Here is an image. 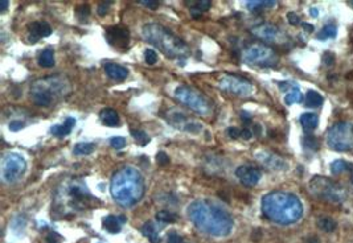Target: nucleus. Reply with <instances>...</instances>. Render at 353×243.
Segmentation results:
<instances>
[{
  "instance_id": "1",
  "label": "nucleus",
  "mask_w": 353,
  "mask_h": 243,
  "mask_svg": "<svg viewBox=\"0 0 353 243\" xmlns=\"http://www.w3.org/2000/svg\"><path fill=\"white\" fill-rule=\"evenodd\" d=\"M187 213L199 230L212 237H227L234 227V219L230 214L209 200L193 201L188 206Z\"/></svg>"
},
{
  "instance_id": "2",
  "label": "nucleus",
  "mask_w": 353,
  "mask_h": 243,
  "mask_svg": "<svg viewBox=\"0 0 353 243\" xmlns=\"http://www.w3.org/2000/svg\"><path fill=\"white\" fill-rule=\"evenodd\" d=\"M263 216L278 225H292L301 219L303 206L297 195L283 191H274L262 198Z\"/></svg>"
},
{
  "instance_id": "3",
  "label": "nucleus",
  "mask_w": 353,
  "mask_h": 243,
  "mask_svg": "<svg viewBox=\"0 0 353 243\" xmlns=\"http://www.w3.org/2000/svg\"><path fill=\"white\" fill-rule=\"evenodd\" d=\"M113 200L123 208H131L138 204L144 193L142 174L134 167H123L114 173L110 184Z\"/></svg>"
},
{
  "instance_id": "4",
  "label": "nucleus",
  "mask_w": 353,
  "mask_h": 243,
  "mask_svg": "<svg viewBox=\"0 0 353 243\" xmlns=\"http://www.w3.org/2000/svg\"><path fill=\"white\" fill-rule=\"evenodd\" d=\"M143 37L151 45H155L167 57L171 58H184L189 54V48L183 40L171 33L163 25L151 23L146 24L142 29Z\"/></svg>"
},
{
  "instance_id": "5",
  "label": "nucleus",
  "mask_w": 353,
  "mask_h": 243,
  "mask_svg": "<svg viewBox=\"0 0 353 243\" xmlns=\"http://www.w3.org/2000/svg\"><path fill=\"white\" fill-rule=\"evenodd\" d=\"M69 83L64 78L47 77L33 83L31 97L33 103L40 107H48L60 97H65L69 93Z\"/></svg>"
},
{
  "instance_id": "6",
  "label": "nucleus",
  "mask_w": 353,
  "mask_h": 243,
  "mask_svg": "<svg viewBox=\"0 0 353 243\" xmlns=\"http://www.w3.org/2000/svg\"><path fill=\"white\" fill-rule=\"evenodd\" d=\"M311 194L318 200L339 204L347 198V192L337 182L332 181L331 178L323 177V176H315L311 178L308 184Z\"/></svg>"
},
{
  "instance_id": "7",
  "label": "nucleus",
  "mask_w": 353,
  "mask_h": 243,
  "mask_svg": "<svg viewBox=\"0 0 353 243\" xmlns=\"http://www.w3.org/2000/svg\"><path fill=\"white\" fill-rule=\"evenodd\" d=\"M328 147L337 152L353 149V124L348 122H340L332 126L326 136Z\"/></svg>"
},
{
  "instance_id": "8",
  "label": "nucleus",
  "mask_w": 353,
  "mask_h": 243,
  "mask_svg": "<svg viewBox=\"0 0 353 243\" xmlns=\"http://www.w3.org/2000/svg\"><path fill=\"white\" fill-rule=\"evenodd\" d=\"M175 97L180 103L200 115H209L212 111L209 100L191 86H179L175 90Z\"/></svg>"
},
{
  "instance_id": "9",
  "label": "nucleus",
  "mask_w": 353,
  "mask_h": 243,
  "mask_svg": "<svg viewBox=\"0 0 353 243\" xmlns=\"http://www.w3.org/2000/svg\"><path fill=\"white\" fill-rule=\"evenodd\" d=\"M26 170V163L22 155H19L16 152H9L5 153L1 159L0 164V174L1 180L7 184L18 181L22 177Z\"/></svg>"
},
{
  "instance_id": "10",
  "label": "nucleus",
  "mask_w": 353,
  "mask_h": 243,
  "mask_svg": "<svg viewBox=\"0 0 353 243\" xmlns=\"http://www.w3.org/2000/svg\"><path fill=\"white\" fill-rule=\"evenodd\" d=\"M242 58L249 65L274 66L278 62V57L271 48L263 44H252L245 49Z\"/></svg>"
},
{
  "instance_id": "11",
  "label": "nucleus",
  "mask_w": 353,
  "mask_h": 243,
  "mask_svg": "<svg viewBox=\"0 0 353 243\" xmlns=\"http://www.w3.org/2000/svg\"><path fill=\"white\" fill-rule=\"evenodd\" d=\"M65 197L68 200L69 208L73 210H81L86 206H92L94 202V197H92L90 192L87 191L85 184L81 181H73L65 187Z\"/></svg>"
},
{
  "instance_id": "12",
  "label": "nucleus",
  "mask_w": 353,
  "mask_h": 243,
  "mask_svg": "<svg viewBox=\"0 0 353 243\" xmlns=\"http://www.w3.org/2000/svg\"><path fill=\"white\" fill-rule=\"evenodd\" d=\"M220 89L224 91H227L230 94L241 97H249L254 93L253 83L249 82L248 79L238 77V75H231V74H225L220 78Z\"/></svg>"
},
{
  "instance_id": "13",
  "label": "nucleus",
  "mask_w": 353,
  "mask_h": 243,
  "mask_svg": "<svg viewBox=\"0 0 353 243\" xmlns=\"http://www.w3.org/2000/svg\"><path fill=\"white\" fill-rule=\"evenodd\" d=\"M168 121L172 126H175L176 128L179 130L187 131V132H193V134H197L200 132L202 126L200 123H197L196 121H192L189 119L187 115H184L183 113H180L177 110H172L168 114Z\"/></svg>"
},
{
  "instance_id": "14",
  "label": "nucleus",
  "mask_w": 353,
  "mask_h": 243,
  "mask_svg": "<svg viewBox=\"0 0 353 243\" xmlns=\"http://www.w3.org/2000/svg\"><path fill=\"white\" fill-rule=\"evenodd\" d=\"M250 32L253 33L255 37H258L259 40H263L266 43H278L282 40L283 35L282 32L277 28L275 25L270 24V23H261V24H257L254 25Z\"/></svg>"
},
{
  "instance_id": "15",
  "label": "nucleus",
  "mask_w": 353,
  "mask_h": 243,
  "mask_svg": "<svg viewBox=\"0 0 353 243\" xmlns=\"http://www.w3.org/2000/svg\"><path fill=\"white\" fill-rule=\"evenodd\" d=\"M106 39L110 45H113L115 48L126 49L130 43V32L122 25L110 26L106 30Z\"/></svg>"
},
{
  "instance_id": "16",
  "label": "nucleus",
  "mask_w": 353,
  "mask_h": 243,
  "mask_svg": "<svg viewBox=\"0 0 353 243\" xmlns=\"http://www.w3.org/2000/svg\"><path fill=\"white\" fill-rule=\"evenodd\" d=\"M235 176L238 177L241 184L246 187H254L261 180V170L253 165H241L235 170Z\"/></svg>"
},
{
  "instance_id": "17",
  "label": "nucleus",
  "mask_w": 353,
  "mask_h": 243,
  "mask_svg": "<svg viewBox=\"0 0 353 243\" xmlns=\"http://www.w3.org/2000/svg\"><path fill=\"white\" fill-rule=\"evenodd\" d=\"M255 157H257V160L261 161L263 167H266L271 170H283L287 168V164L283 159H280L270 152H257Z\"/></svg>"
},
{
  "instance_id": "18",
  "label": "nucleus",
  "mask_w": 353,
  "mask_h": 243,
  "mask_svg": "<svg viewBox=\"0 0 353 243\" xmlns=\"http://www.w3.org/2000/svg\"><path fill=\"white\" fill-rule=\"evenodd\" d=\"M126 222V218L125 216H113V214H109L103 218L102 221V225H103V229L106 231H109L111 234H117L121 231L122 229V225Z\"/></svg>"
},
{
  "instance_id": "19",
  "label": "nucleus",
  "mask_w": 353,
  "mask_h": 243,
  "mask_svg": "<svg viewBox=\"0 0 353 243\" xmlns=\"http://www.w3.org/2000/svg\"><path fill=\"white\" fill-rule=\"evenodd\" d=\"M31 37H35V43L40 37H48L52 35V26L47 22H35L29 25Z\"/></svg>"
},
{
  "instance_id": "20",
  "label": "nucleus",
  "mask_w": 353,
  "mask_h": 243,
  "mask_svg": "<svg viewBox=\"0 0 353 243\" xmlns=\"http://www.w3.org/2000/svg\"><path fill=\"white\" fill-rule=\"evenodd\" d=\"M106 74L109 75L111 79H117V81H122V79L127 78L128 75V70L122 65H118V64H113L109 62L105 65Z\"/></svg>"
},
{
  "instance_id": "21",
  "label": "nucleus",
  "mask_w": 353,
  "mask_h": 243,
  "mask_svg": "<svg viewBox=\"0 0 353 243\" xmlns=\"http://www.w3.org/2000/svg\"><path fill=\"white\" fill-rule=\"evenodd\" d=\"M76 126V119L72 117H68L64 122V124H57L50 128V132L53 135H56L58 138H64L66 135L70 134V131L73 130V127Z\"/></svg>"
},
{
  "instance_id": "22",
  "label": "nucleus",
  "mask_w": 353,
  "mask_h": 243,
  "mask_svg": "<svg viewBox=\"0 0 353 243\" xmlns=\"http://www.w3.org/2000/svg\"><path fill=\"white\" fill-rule=\"evenodd\" d=\"M100 118L105 126H109V127L119 126V115H118V113L114 109H110V107L103 109L101 111Z\"/></svg>"
},
{
  "instance_id": "23",
  "label": "nucleus",
  "mask_w": 353,
  "mask_h": 243,
  "mask_svg": "<svg viewBox=\"0 0 353 243\" xmlns=\"http://www.w3.org/2000/svg\"><path fill=\"white\" fill-rule=\"evenodd\" d=\"M301 126L303 127V130L310 132V131H314L319 124V117L314 113H304L301 115Z\"/></svg>"
},
{
  "instance_id": "24",
  "label": "nucleus",
  "mask_w": 353,
  "mask_h": 243,
  "mask_svg": "<svg viewBox=\"0 0 353 243\" xmlns=\"http://www.w3.org/2000/svg\"><path fill=\"white\" fill-rule=\"evenodd\" d=\"M187 4L191 7V13L193 18H199L201 13L208 11L212 7V1L209 0H201V1H187Z\"/></svg>"
},
{
  "instance_id": "25",
  "label": "nucleus",
  "mask_w": 353,
  "mask_h": 243,
  "mask_svg": "<svg viewBox=\"0 0 353 243\" xmlns=\"http://www.w3.org/2000/svg\"><path fill=\"white\" fill-rule=\"evenodd\" d=\"M305 107L308 109H318L323 104V97L319 94L318 91L308 90L305 94Z\"/></svg>"
},
{
  "instance_id": "26",
  "label": "nucleus",
  "mask_w": 353,
  "mask_h": 243,
  "mask_svg": "<svg viewBox=\"0 0 353 243\" xmlns=\"http://www.w3.org/2000/svg\"><path fill=\"white\" fill-rule=\"evenodd\" d=\"M142 233L144 237H147L151 243H160V235L157 233V229L155 227L152 222H147L144 223L142 227Z\"/></svg>"
},
{
  "instance_id": "27",
  "label": "nucleus",
  "mask_w": 353,
  "mask_h": 243,
  "mask_svg": "<svg viewBox=\"0 0 353 243\" xmlns=\"http://www.w3.org/2000/svg\"><path fill=\"white\" fill-rule=\"evenodd\" d=\"M54 50L52 48L44 49L39 56V65L43 68H52L54 65Z\"/></svg>"
},
{
  "instance_id": "28",
  "label": "nucleus",
  "mask_w": 353,
  "mask_h": 243,
  "mask_svg": "<svg viewBox=\"0 0 353 243\" xmlns=\"http://www.w3.org/2000/svg\"><path fill=\"white\" fill-rule=\"evenodd\" d=\"M275 4H277V1H273V0H252V1H246V8L249 11L255 12V11L274 7Z\"/></svg>"
},
{
  "instance_id": "29",
  "label": "nucleus",
  "mask_w": 353,
  "mask_h": 243,
  "mask_svg": "<svg viewBox=\"0 0 353 243\" xmlns=\"http://www.w3.org/2000/svg\"><path fill=\"white\" fill-rule=\"evenodd\" d=\"M316 225L320 230L326 231V233H331V231H335V229L337 227V223L333 218L328 217V216H323L316 221Z\"/></svg>"
},
{
  "instance_id": "30",
  "label": "nucleus",
  "mask_w": 353,
  "mask_h": 243,
  "mask_svg": "<svg viewBox=\"0 0 353 243\" xmlns=\"http://www.w3.org/2000/svg\"><path fill=\"white\" fill-rule=\"evenodd\" d=\"M347 170H353V164L348 163L345 160H335L331 164V172L333 174H340L344 173Z\"/></svg>"
},
{
  "instance_id": "31",
  "label": "nucleus",
  "mask_w": 353,
  "mask_h": 243,
  "mask_svg": "<svg viewBox=\"0 0 353 243\" xmlns=\"http://www.w3.org/2000/svg\"><path fill=\"white\" fill-rule=\"evenodd\" d=\"M336 36H337V26L333 24H327L323 26V29L318 33V40L335 39Z\"/></svg>"
},
{
  "instance_id": "32",
  "label": "nucleus",
  "mask_w": 353,
  "mask_h": 243,
  "mask_svg": "<svg viewBox=\"0 0 353 243\" xmlns=\"http://www.w3.org/2000/svg\"><path fill=\"white\" fill-rule=\"evenodd\" d=\"M302 99H303V97H302V93L301 90L298 89L297 86H292L288 91V94L284 97V102L286 104H294V103H301Z\"/></svg>"
},
{
  "instance_id": "33",
  "label": "nucleus",
  "mask_w": 353,
  "mask_h": 243,
  "mask_svg": "<svg viewBox=\"0 0 353 243\" xmlns=\"http://www.w3.org/2000/svg\"><path fill=\"white\" fill-rule=\"evenodd\" d=\"M156 219L161 223H174L177 221V216L168 210H160V212H157Z\"/></svg>"
},
{
  "instance_id": "34",
  "label": "nucleus",
  "mask_w": 353,
  "mask_h": 243,
  "mask_svg": "<svg viewBox=\"0 0 353 243\" xmlns=\"http://www.w3.org/2000/svg\"><path fill=\"white\" fill-rule=\"evenodd\" d=\"M96 149V144L93 143H78L75 146V155H90Z\"/></svg>"
},
{
  "instance_id": "35",
  "label": "nucleus",
  "mask_w": 353,
  "mask_h": 243,
  "mask_svg": "<svg viewBox=\"0 0 353 243\" xmlns=\"http://www.w3.org/2000/svg\"><path fill=\"white\" fill-rule=\"evenodd\" d=\"M131 135H132V138L138 142V143L140 144V146H146V144H149L150 143V136L144 131L142 130H131Z\"/></svg>"
},
{
  "instance_id": "36",
  "label": "nucleus",
  "mask_w": 353,
  "mask_h": 243,
  "mask_svg": "<svg viewBox=\"0 0 353 243\" xmlns=\"http://www.w3.org/2000/svg\"><path fill=\"white\" fill-rule=\"evenodd\" d=\"M144 61L149 64V65H155L157 62V53L152 49H147L144 52Z\"/></svg>"
},
{
  "instance_id": "37",
  "label": "nucleus",
  "mask_w": 353,
  "mask_h": 243,
  "mask_svg": "<svg viewBox=\"0 0 353 243\" xmlns=\"http://www.w3.org/2000/svg\"><path fill=\"white\" fill-rule=\"evenodd\" d=\"M110 146L115 149H122L125 146H126V139L125 138H121V136H115V138H111L110 139Z\"/></svg>"
},
{
  "instance_id": "38",
  "label": "nucleus",
  "mask_w": 353,
  "mask_h": 243,
  "mask_svg": "<svg viewBox=\"0 0 353 243\" xmlns=\"http://www.w3.org/2000/svg\"><path fill=\"white\" fill-rule=\"evenodd\" d=\"M77 15L79 19H87V16L90 15V7L87 4H81L77 8Z\"/></svg>"
},
{
  "instance_id": "39",
  "label": "nucleus",
  "mask_w": 353,
  "mask_h": 243,
  "mask_svg": "<svg viewBox=\"0 0 353 243\" xmlns=\"http://www.w3.org/2000/svg\"><path fill=\"white\" fill-rule=\"evenodd\" d=\"M303 142H304V146H307V147L312 148V149H318L319 147L318 140L315 139L314 136H305L304 139H303Z\"/></svg>"
},
{
  "instance_id": "40",
  "label": "nucleus",
  "mask_w": 353,
  "mask_h": 243,
  "mask_svg": "<svg viewBox=\"0 0 353 243\" xmlns=\"http://www.w3.org/2000/svg\"><path fill=\"white\" fill-rule=\"evenodd\" d=\"M156 161L159 165H167L170 164V157L167 156L166 152H159L156 155Z\"/></svg>"
},
{
  "instance_id": "41",
  "label": "nucleus",
  "mask_w": 353,
  "mask_h": 243,
  "mask_svg": "<svg viewBox=\"0 0 353 243\" xmlns=\"http://www.w3.org/2000/svg\"><path fill=\"white\" fill-rule=\"evenodd\" d=\"M241 131L242 130L237 128V127H230V128H227V132L230 138H233V139H238V138H241Z\"/></svg>"
},
{
  "instance_id": "42",
  "label": "nucleus",
  "mask_w": 353,
  "mask_h": 243,
  "mask_svg": "<svg viewBox=\"0 0 353 243\" xmlns=\"http://www.w3.org/2000/svg\"><path fill=\"white\" fill-rule=\"evenodd\" d=\"M61 241V235L56 234V233H50V234L47 237V243H60Z\"/></svg>"
},
{
  "instance_id": "43",
  "label": "nucleus",
  "mask_w": 353,
  "mask_h": 243,
  "mask_svg": "<svg viewBox=\"0 0 353 243\" xmlns=\"http://www.w3.org/2000/svg\"><path fill=\"white\" fill-rule=\"evenodd\" d=\"M139 3L151 9H156L159 7V1H155V0H140Z\"/></svg>"
},
{
  "instance_id": "44",
  "label": "nucleus",
  "mask_w": 353,
  "mask_h": 243,
  "mask_svg": "<svg viewBox=\"0 0 353 243\" xmlns=\"http://www.w3.org/2000/svg\"><path fill=\"white\" fill-rule=\"evenodd\" d=\"M287 19H288V23H290L291 25H297V24L301 23V19H299V16H298L297 13H294V12L288 13Z\"/></svg>"
},
{
  "instance_id": "45",
  "label": "nucleus",
  "mask_w": 353,
  "mask_h": 243,
  "mask_svg": "<svg viewBox=\"0 0 353 243\" xmlns=\"http://www.w3.org/2000/svg\"><path fill=\"white\" fill-rule=\"evenodd\" d=\"M167 243H183V239L180 237L179 234H176V233H171L168 235V242Z\"/></svg>"
},
{
  "instance_id": "46",
  "label": "nucleus",
  "mask_w": 353,
  "mask_h": 243,
  "mask_svg": "<svg viewBox=\"0 0 353 243\" xmlns=\"http://www.w3.org/2000/svg\"><path fill=\"white\" fill-rule=\"evenodd\" d=\"M23 127H24V123H22L20 121H13L9 123V128H11V131H19V130H22Z\"/></svg>"
},
{
  "instance_id": "47",
  "label": "nucleus",
  "mask_w": 353,
  "mask_h": 243,
  "mask_svg": "<svg viewBox=\"0 0 353 243\" xmlns=\"http://www.w3.org/2000/svg\"><path fill=\"white\" fill-rule=\"evenodd\" d=\"M323 61H324V64H326L327 66H331V65H333V62H335V56H333L332 53H326Z\"/></svg>"
},
{
  "instance_id": "48",
  "label": "nucleus",
  "mask_w": 353,
  "mask_h": 243,
  "mask_svg": "<svg viewBox=\"0 0 353 243\" xmlns=\"http://www.w3.org/2000/svg\"><path fill=\"white\" fill-rule=\"evenodd\" d=\"M109 9H110L109 3H107V4H105V3H103V4H100L98 5V15H100V16H105L106 13L109 12Z\"/></svg>"
},
{
  "instance_id": "49",
  "label": "nucleus",
  "mask_w": 353,
  "mask_h": 243,
  "mask_svg": "<svg viewBox=\"0 0 353 243\" xmlns=\"http://www.w3.org/2000/svg\"><path fill=\"white\" fill-rule=\"evenodd\" d=\"M252 135L253 134H252V132H250L248 128H244V130L241 131V138H244V139H246V140L250 139V138H252Z\"/></svg>"
},
{
  "instance_id": "50",
  "label": "nucleus",
  "mask_w": 353,
  "mask_h": 243,
  "mask_svg": "<svg viewBox=\"0 0 353 243\" xmlns=\"http://www.w3.org/2000/svg\"><path fill=\"white\" fill-rule=\"evenodd\" d=\"M302 25H303V29H304L305 32H308V33H311V32H314V25H312V24H307V23H302Z\"/></svg>"
},
{
  "instance_id": "51",
  "label": "nucleus",
  "mask_w": 353,
  "mask_h": 243,
  "mask_svg": "<svg viewBox=\"0 0 353 243\" xmlns=\"http://www.w3.org/2000/svg\"><path fill=\"white\" fill-rule=\"evenodd\" d=\"M8 4H9V3L7 1V0H3V1L0 3V12H1V13L4 12L5 9L8 8Z\"/></svg>"
},
{
  "instance_id": "52",
  "label": "nucleus",
  "mask_w": 353,
  "mask_h": 243,
  "mask_svg": "<svg viewBox=\"0 0 353 243\" xmlns=\"http://www.w3.org/2000/svg\"><path fill=\"white\" fill-rule=\"evenodd\" d=\"M310 12H311V15L314 16V18H316V16H318V9H316V8H312L310 11Z\"/></svg>"
},
{
  "instance_id": "53",
  "label": "nucleus",
  "mask_w": 353,
  "mask_h": 243,
  "mask_svg": "<svg viewBox=\"0 0 353 243\" xmlns=\"http://www.w3.org/2000/svg\"><path fill=\"white\" fill-rule=\"evenodd\" d=\"M351 4H353V1H351Z\"/></svg>"
}]
</instances>
